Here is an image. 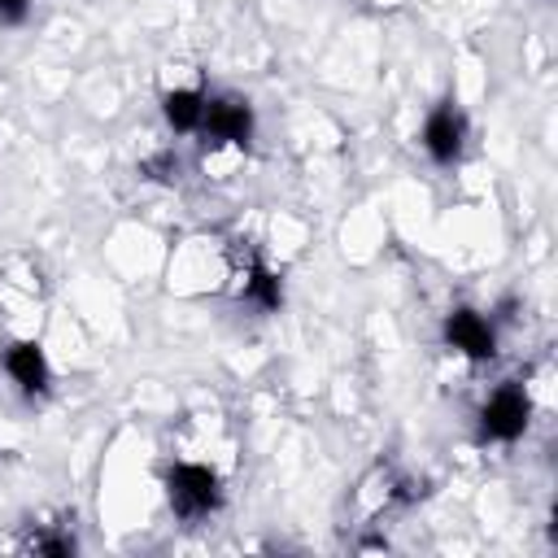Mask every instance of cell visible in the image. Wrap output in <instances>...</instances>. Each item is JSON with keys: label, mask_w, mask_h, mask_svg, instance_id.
Wrapping results in <instances>:
<instances>
[{"label": "cell", "mask_w": 558, "mask_h": 558, "mask_svg": "<svg viewBox=\"0 0 558 558\" xmlns=\"http://www.w3.org/2000/svg\"><path fill=\"white\" fill-rule=\"evenodd\" d=\"M161 488H166V506L179 523H205L209 514L222 510V475L214 462L205 458H174L161 475Z\"/></svg>", "instance_id": "6da1fadb"}, {"label": "cell", "mask_w": 558, "mask_h": 558, "mask_svg": "<svg viewBox=\"0 0 558 558\" xmlns=\"http://www.w3.org/2000/svg\"><path fill=\"white\" fill-rule=\"evenodd\" d=\"M231 240L192 235L170 253V288L174 292H227L231 283Z\"/></svg>", "instance_id": "7a4b0ae2"}, {"label": "cell", "mask_w": 558, "mask_h": 558, "mask_svg": "<svg viewBox=\"0 0 558 558\" xmlns=\"http://www.w3.org/2000/svg\"><path fill=\"white\" fill-rule=\"evenodd\" d=\"M48 283L31 257H9L0 266V323L9 336H35V323L44 318Z\"/></svg>", "instance_id": "3957f363"}, {"label": "cell", "mask_w": 558, "mask_h": 558, "mask_svg": "<svg viewBox=\"0 0 558 558\" xmlns=\"http://www.w3.org/2000/svg\"><path fill=\"white\" fill-rule=\"evenodd\" d=\"M532 388L519 384V379H506L501 388L488 392V401L480 405V418H475V432L484 445H514L527 427H532Z\"/></svg>", "instance_id": "277c9868"}, {"label": "cell", "mask_w": 558, "mask_h": 558, "mask_svg": "<svg viewBox=\"0 0 558 558\" xmlns=\"http://www.w3.org/2000/svg\"><path fill=\"white\" fill-rule=\"evenodd\" d=\"M253 131H257V113H253V105L244 96H235V92H209L205 118H201V131H196L205 140V148L248 153Z\"/></svg>", "instance_id": "5b68a950"}, {"label": "cell", "mask_w": 558, "mask_h": 558, "mask_svg": "<svg viewBox=\"0 0 558 558\" xmlns=\"http://www.w3.org/2000/svg\"><path fill=\"white\" fill-rule=\"evenodd\" d=\"M466 140H471V126H466V113L458 100H440L427 109L423 118V131H418V144L423 153L436 161V166H458L462 153H466Z\"/></svg>", "instance_id": "8992f818"}, {"label": "cell", "mask_w": 558, "mask_h": 558, "mask_svg": "<svg viewBox=\"0 0 558 558\" xmlns=\"http://www.w3.org/2000/svg\"><path fill=\"white\" fill-rule=\"evenodd\" d=\"M0 366L9 375V384L26 397V401H39L52 392V362L39 344V336H9L4 353H0Z\"/></svg>", "instance_id": "52a82bcc"}, {"label": "cell", "mask_w": 558, "mask_h": 558, "mask_svg": "<svg viewBox=\"0 0 558 558\" xmlns=\"http://www.w3.org/2000/svg\"><path fill=\"white\" fill-rule=\"evenodd\" d=\"M440 331H445V344L453 353H462L466 362H493L497 357V323L475 305L449 310Z\"/></svg>", "instance_id": "ba28073f"}, {"label": "cell", "mask_w": 558, "mask_h": 558, "mask_svg": "<svg viewBox=\"0 0 558 558\" xmlns=\"http://www.w3.org/2000/svg\"><path fill=\"white\" fill-rule=\"evenodd\" d=\"M205 100H209V87L205 83H174V87H161V122L170 135H196L201 131V118H205Z\"/></svg>", "instance_id": "9c48e42d"}, {"label": "cell", "mask_w": 558, "mask_h": 558, "mask_svg": "<svg viewBox=\"0 0 558 558\" xmlns=\"http://www.w3.org/2000/svg\"><path fill=\"white\" fill-rule=\"evenodd\" d=\"M26 549H35V554H52V558H70V554L78 549V541H74L70 523H52V527L31 532V536H26Z\"/></svg>", "instance_id": "30bf717a"}]
</instances>
